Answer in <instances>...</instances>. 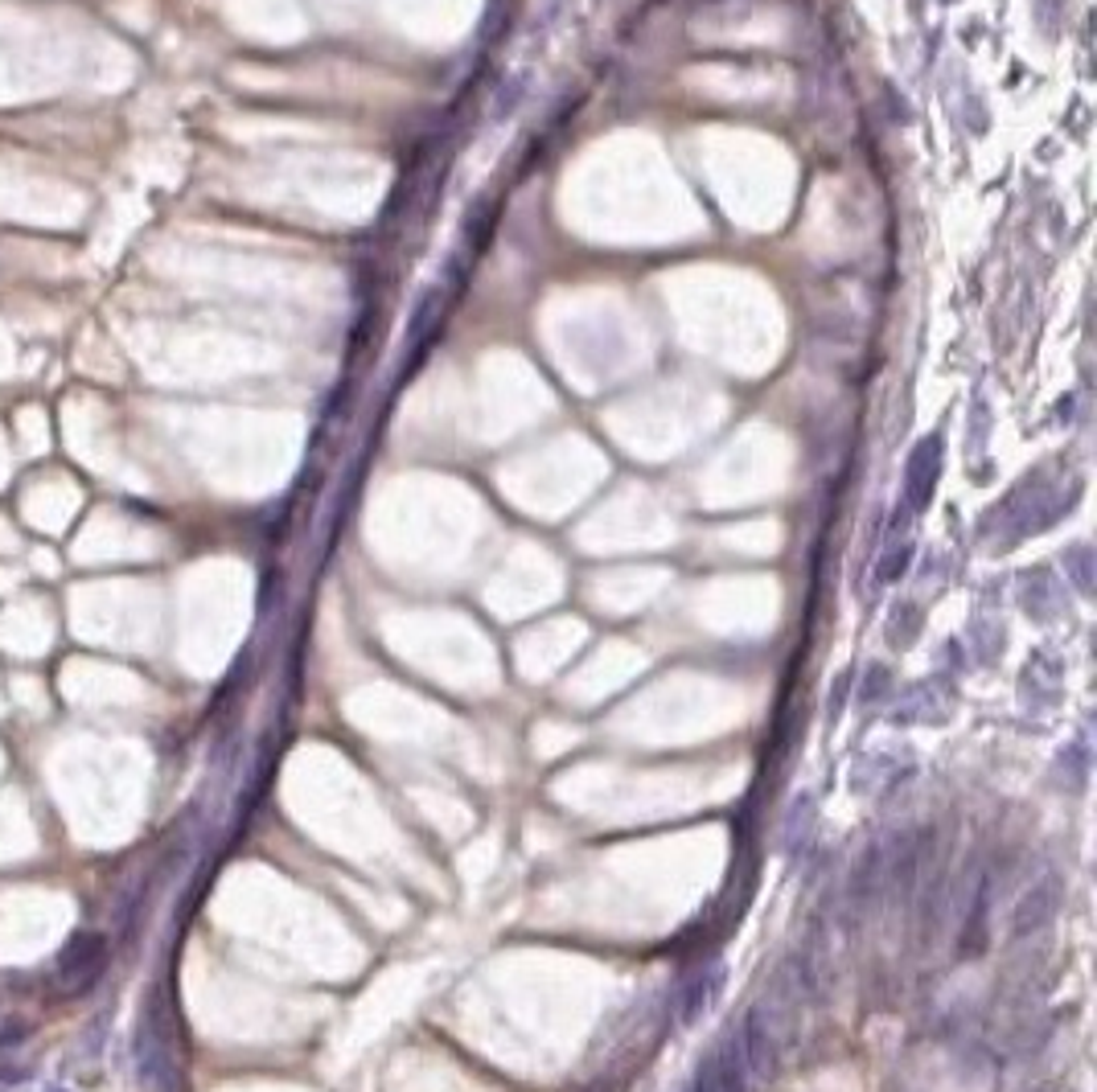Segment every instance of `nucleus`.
<instances>
[{
  "label": "nucleus",
  "instance_id": "1",
  "mask_svg": "<svg viewBox=\"0 0 1097 1092\" xmlns=\"http://www.w3.org/2000/svg\"><path fill=\"white\" fill-rule=\"evenodd\" d=\"M132 1064L136 1076L148 1092H182V1064H177V1048H173V1027L165 1023V1007L161 994L148 998L145 1014L136 1023L132 1035Z\"/></svg>",
  "mask_w": 1097,
  "mask_h": 1092
},
{
  "label": "nucleus",
  "instance_id": "2",
  "mask_svg": "<svg viewBox=\"0 0 1097 1092\" xmlns=\"http://www.w3.org/2000/svg\"><path fill=\"white\" fill-rule=\"evenodd\" d=\"M107 966V936L104 932H75L63 945V986L66 994H83L104 978Z\"/></svg>",
  "mask_w": 1097,
  "mask_h": 1092
},
{
  "label": "nucleus",
  "instance_id": "3",
  "mask_svg": "<svg viewBox=\"0 0 1097 1092\" xmlns=\"http://www.w3.org/2000/svg\"><path fill=\"white\" fill-rule=\"evenodd\" d=\"M937 473H941V435H925L905 464V501L912 510H925L933 501Z\"/></svg>",
  "mask_w": 1097,
  "mask_h": 1092
},
{
  "label": "nucleus",
  "instance_id": "4",
  "mask_svg": "<svg viewBox=\"0 0 1097 1092\" xmlns=\"http://www.w3.org/2000/svg\"><path fill=\"white\" fill-rule=\"evenodd\" d=\"M740 1039H745V1055H748V1071H752V1084H765L768 1076L777 1071V1035H773V1023H768L765 1007H752L740 1027Z\"/></svg>",
  "mask_w": 1097,
  "mask_h": 1092
},
{
  "label": "nucleus",
  "instance_id": "5",
  "mask_svg": "<svg viewBox=\"0 0 1097 1092\" xmlns=\"http://www.w3.org/2000/svg\"><path fill=\"white\" fill-rule=\"evenodd\" d=\"M720 986H724V966L695 969V973L683 982V989H679V1023L691 1027V1023H695V1019L711 1007V998L720 994Z\"/></svg>",
  "mask_w": 1097,
  "mask_h": 1092
},
{
  "label": "nucleus",
  "instance_id": "6",
  "mask_svg": "<svg viewBox=\"0 0 1097 1092\" xmlns=\"http://www.w3.org/2000/svg\"><path fill=\"white\" fill-rule=\"evenodd\" d=\"M1056 907V895H1053V884L1040 887L1032 900H1024V907L1015 912V932H1032L1035 925H1044L1048 916H1053Z\"/></svg>",
  "mask_w": 1097,
  "mask_h": 1092
},
{
  "label": "nucleus",
  "instance_id": "7",
  "mask_svg": "<svg viewBox=\"0 0 1097 1092\" xmlns=\"http://www.w3.org/2000/svg\"><path fill=\"white\" fill-rule=\"evenodd\" d=\"M691 1092H724V1089H720V1076H715V1064H711V1055H707L704 1064L695 1068V1084H691Z\"/></svg>",
  "mask_w": 1097,
  "mask_h": 1092
},
{
  "label": "nucleus",
  "instance_id": "8",
  "mask_svg": "<svg viewBox=\"0 0 1097 1092\" xmlns=\"http://www.w3.org/2000/svg\"><path fill=\"white\" fill-rule=\"evenodd\" d=\"M905 567H909V547H896V551L888 555V563H884V571H880V576L896 579L900 571H905Z\"/></svg>",
  "mask_w": 1097,
  "mask_h": 1092
},
{
  "label": "nucleus",
  "instance_id": "9",
  "mask_svg": "<svg viewBox=\"0 0 1097 1092\" xmlns=\"http://www.w3.org/2000/svg\"><path fill=\"white\" fill-rule=\"evenodd\" d=\"M22 1039H25V1023H9V1030H0V1048L22 1043Z\"/></svg>",
  "mask_w": 1097,
  "mask_h": 1092
},
{
  "label": "nucleus",
  "instance_id": "10",
  "mask_svg": "<svg viewBox=\"0 0 1097 1092\" xmlns=\"http://www.w3.org/2000/svg\"><path fill=\"white\" fill-rule=\"evenodd\" d=\"M1073 558H1085V547H1076ZM1076 579H1081V592H1089V579H1085V567H1076Z\"/></svg>",
  "mask_w": 1097,
  "mask_h": 1092
}]
</instances>
